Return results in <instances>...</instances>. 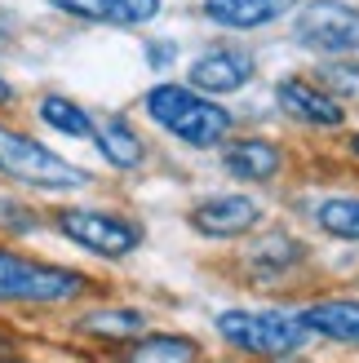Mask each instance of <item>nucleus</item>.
Masks as SVG:
<instances>
[{
    "label": "nucleus",
    "instance_id": "16",
    "mask_svg": "<svg viewBox=\"0 0 359 363\" xmlns=\"http://www.w3.org/2000/svg\"><path fill=\"white\" fill-rule=\"evenodd\" d=\"M289 0H204V18L231 31H258L275 23Z\"/></svg>",
    "mask_w": 359,
    "mask_h": 363
},
{
    "label": "nucleus",
    "instance_id": "9",
    "mask_svg": "<svg viewBox=\"0 0 359 363\" xmlns=\"http://www.w3.org/2000/svg\"><path fill=\"white\" fill-rule=\"evenodd\" d=\"M187 222L204 235V240H236V235L253 230L262 222V204L248 195H209L191 208Z\"/></svg>",
    "mask_w": 359,
    "mask_h": 363
},
{
    "label": "nucleus",
    "instance_id": "26",
    "mask_svg": "<svg viewBox=\"0 0 359 363\" xmlns=\"http://www.w3.org/2000/svg\"><path fill=\"white\" fill-rule=\"evenodd\" d=\"M350 151H355V155H359V133H355V138H350Z\"/></svg>",
    "mask_w": 359,
    "mask_h": 363
},
{
    "label": "nucleus",
    "instance_id": "2",
    "mask_svg": "<svg viewBox=\"0 0 359 363\" xmlns=\"http://www.w3.org/2000/svg\"><path fill=\"white\" fill-rule=\"evenodd\" d=\"M142 111H147L151 124H160L169 138L187 142V147L204 151V147H218V142L231 138L236 120L218 98H204L195 94L191 84H151L147 98H142Z\"/></svg>",
    "mask_w": 359,
    "mask_h": 363
},
{
    "label": "nucleus",
    "instance_id": "19",
    "mask_svg": "<svg viewBox=\"0 0 359 363\" xmlns=\"http://www.w3.org/2000/svg\"><path fill=\"white\" fill-rule=\"evenodd\" d=\"M35 230H45V217L31 204H23L18 195H0V235L27 240V235H35Z\"/></svg>",
    "mask_w": 359,
    "mask_h": 363
},
{
    "label": "nucleus",
    "instance_id": "24",
    "mask_svg": "<svg viewBox=\"0 0 359 363\" xmlns=\"http://www.w3.org/2000/svg\"><path fill=\"white\" fill-rule=\"evenodd\" d=\"M0 363H35V359H27V354H18V350H13V354H0Z\"/></svg>",
    "mask_w": 359,
    "mask_h": 363
},
{
    "label": "nucleus",
    "instance_id": "6",
    "mask_svg": "<svg viewBox=\"0 0 359 363\" xmlns=\"http://www.w3.org/2000/svg\"><path fill=\"white\" fill-rule=\"evenodd\" d=\"M293 35L315 53H333V58H350L359 49V9L346 0H306L297 9Z\"/></svg>",
    "mask_w": 359,
    "mask_h": 363
},
{
    "label": "nucleus",
    "instance_id": "23",
    "mask_svg": "<svg viewBox=\"0 0 359 363\" xmlns=\"http://www.w3.org/2000/svg\"><path fill=\"white\" fill-rule=\"evenodd\" d=\"M13 98H18V89H13V84H9L5 76H0V106H9Z\"/></svg>",
    "mask_w": 359,
    "mask_h": 363
},
{
    "label": "nucleus",
    "instance_id": "20",
    "mask_svg": "<svg viewBox=\"0 0 359 363\" xmlns=\"http://www.w3.org/2000/svg\"><path fill=\"white\" fill-rule=\"evenodd\" d=\"M324 80H333L337 89H355V80H359V67H324Z\"/></svg>",
    "mask_w": 359,
    "mask_h": 363
},
{
    "label": "nucleus",
    "instance_id": "18",
    "mask_svg": "<svg viewBox=\"0 0 359 363\" xmlns=\"http://www.w3.org/2000/svg\"><path fill=\"white\" fill-rule=\"evenodd\" d=\"M315 222L324 226L328 235H337V240H355L359 244V199H324V204L315 208Z\"/></svg>",
    "mask_w": 359,
    "mask_h": 363
},
{
    "label": "nucleus",
    "instance_id": "11",
    "mask_svg": "<svg viewBox=\"0 0 359 363\" xmlns=\"http://www.w3.org/2000/svg\"><path fill=\"white\" fill-rule=\"evenodd\" d=\"M58 13L76 23H98V27H147L160 18L165 0H45Z\"/></svg>",
    "mask_w": 359,
    "mask_h": 363
},
{
    "label": "nucleus",
    "instance_id": "4",
    "mask_svg": "<svg viewBox=\"0 0 359 363\" xmlns=\"http://www.w3.org/2000/svg\"><path fill=\"white\" fill-rule=\"evenodd\" d=\"M0 177L31 191H76L89 182L80 164H71L67 155H58L40 138L13 129V124H0Z\"/></svg>",
    "mask_w": 359,
    "mask_h": 363
},
{
    "label": "nucleus",
    "instance_id": "14",
    "mask_svg": "<svg viewBox=\"0 0 359 363\" xmlns=\"http://www.w3.org/2000/svg\"><path fill=\"white\" fill-rule=\"evenodd\" d=\"M297 315L311 337L337 341V346H359V297H324Z\"/></svg>",
    "mask_w": 359,
    "mask_h": 363
},
{
    "label": "nucleus",
    "instance_id": "17",
    "mask_svg": "<svg viewBox=\"0 0 359 363\" xmlns=\"http://www.w3.org/2000/svg\"><path fill=\"white\" fill-rule=\"evenodd\" d=\"M35 116H40L45 129L62 133V138H76V142H89V138H94V116H89L76 98H67V94H40V102H35Z\"/></svg>",
    "mask_w": 359,
    "mask_h": 363
},
{
    "label": "nucleus",
    "instance_id": "15",
    "mask_svg": "<svg viewBox=\"0 0 359 363\" xmlns=\"http://www.w3.org/2000/svg\"><path fill=\"white\" fill-rule=\"evenodd\" d=\"M280 164H284L280 147H275V142H266V138H240V142H231V147L222 151V169L236 173V177H244V182L275 177Z\"/></svg>",
    "mask_w": 359,
    "mask_h": 363
},
{
    "label": "nucleus",
    "instance_id": "13",
    "mask_svg": "<svg viewBox=\"0 0 359 363\" xmlns=\"http://www.w3.org/2000/svg\"><path fill=\"white\" fill-rule=\"evenodd\" d=\"M89 142H94L98 155L111 169H120V173H133V169L147 164V142H142V133L124 116H116V111L94 116V138H89Z\"/></svg>",
    "mask_w": 359,
    "mask_h": 363
},
{
    "label": "nucleus",
    "instance_id": "5",
    "mask_svg": "<svg viewBox=\"0 0 359 363\" xmlns=\"http://www.w3.org/2000/svg\"><path fill=\"white\" fill-rule=\"evenodd\" d=\"M53 230L62 235L67 244H76L89 257H102V262H124L142 248V226L124 213L111 208H89V204H62L53 208Z\"/></svg>",
    "mask_w": 359,
    "mask_h": 363
},
{
    "label": "nucleus",
    "instance_id": "3",
    "mask_svg": "<svg viewBox=\"0 0 359 363\" xmlns=\"http://www.w3.org/2000/svg\"><path fill=\"white\" fill-rule=\"evenodd\" d=\"M213 333H218L222 346H231L236 354L248 359H289L311 341L302 315L289 311H248V306H231V311H218L213 319Z\"/></svg>",
    "mask_w": 359,
    "mask_h": 363
},
{
    "label": "nucleus",
    "instance_id": "1",
    "mask_svg": "<svg viewBox=\"0 0 359 363\" xmlns=\"http://www.w3.org/2000/svg\"><path fill=\"white\" fill-rule=\"evenodd\" d=\"M98 284L89 270L27 257L9 244H0V311H62L94 297Z\"/></svg>",
    "mask_w": 359,
    "mask_h": 363
},
{
    "label": "nucleus",
    "instance_id": "22",
    "mask_svg": "<svg viewBox=\"0 0 359 363\" xmlns=\"http://www.w3.org/2000/svg\"><path fill=\"white\" fill-rule=\"evenodd\" d=\"M13 350H18V337L9 328H0V354H13Z\"/></svg>",
    "mask_w": 359,
    "mask_h": 363
},
{
    "label": "nucleus",
    "instance_id": "8",
    "mask_svg": "<svg viewBox=\"0 0 359 363\" xmlns=\"http://www.w3.org/2000/svg\"><path fill=\"white\" fill-rule=\"evenodd\" d=\"M151 328V315L142 306H129V301H106V306H94V311L76 315L71 333L80 341H94V346H106V350H120L129 346L133 337H142Z\"/></svg>",
    "mask_w": 359,
    "mask_h": 363
},
{
    "label": "nucleus",
    "instance_id": "12",
    "mask_svg": "<svg viewBox=\"0 0 359 363\" xmlns=\"http://www.w3.org/2000/svg\"><path fill=\"white\" fill-rule=\"evenodd\" d=\"M275 102H280V111L289 116V120H297V124H315V129H333V124H342V120H346L342 102H337L333 94H324L319 84L297 80V76L280 80Z\"/></svg>",
    "mask_w": 359,
    "mask_h": 363
},
{
    "label": "nucleus",
    "instance_id": "10",
    "mask_svg": "<svg viewBox=\"0 0 359 363\" xmlns=\"http://www.w3.org/2000/svg\"><path fill=\"white\" fill-rule=\"evenodd\" d=\"M111 363H204V341L177 328H147L129 346L111 350Z\"/></svg>",
    "mask_w": 359,
    "mask_h": 363
},
{
    "label": "nucleus",
    "instance_id": "25",
    "mask_svg": "<svg viewBox=\"0 0 359 363\" xmlns=\"http://www.w3.org/2000/svg\"><path fill=\"white\" fill-rule=\"evenodd\" d=\"M0 49H9V27L0 23Z\"/></svg>",
    "mask_w": 359,
    "mask_h": 363
},
{
    "label": "nucleus",
    "instance_id": "7",
    "mask_svg": "<svg viewBox=\"0 0 359 363\" xmlns=\"http://www.w3.org/2000/svg\"><path fill=\"white\" fill-rule=\"evenodd\" d=\"M258 71V58L248 49H236V45H213L209 53L191 62L187 71V84L204 98H222V94H240V89L253 80Z\"/></svg>",
    "mask_w": 359,
    "mask_h": 363
},
{
    "label": "nucleus",
    "instance_id": "21",
    "mask_svg": "<svg viewBox=\"0 0 359 363\" xmlns=\"http://www.w3.org/2000/svg\"><path fill=\"white\" fill-rule=\"evenodd\" d=\"M147 62H151V67H169V62H173V40H155V45H147Z\"/></svg>",
    "mask_w": 359,
    "mask_h": 363
}]
</instances>
